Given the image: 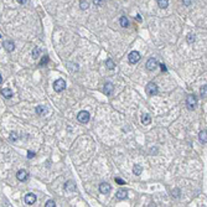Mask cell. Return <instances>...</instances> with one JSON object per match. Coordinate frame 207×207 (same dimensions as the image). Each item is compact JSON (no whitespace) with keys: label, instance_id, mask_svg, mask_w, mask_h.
Returning a JSON list of instances; mask_svg holds the SVG:
<instances>
[{"label":"cell","instance_id":"cell-17","mask_svg":"<svg viewBox=\"0 0 207 207\" xmlns=\"http://www.w3.org/2000/svg\"><path fill=\"white\" fill-rule=\"evenodd\" d=\"M142 123L144 124V125H149L150 123H151V118H150L149 114H144L142 117Z\"/></svg>","mask_w":207,"mask_h":207},{"label":"cell","instance_id":"cell-36","mask_svg":"<svg viewBox=\"0 0 207 207\" xmlns=\"http://www.w3.org/2000/svg\"><path fill=\"white\" fill-rule=\"evenodd\" d=\"M3 82V77H1V75H0V83Z\"/></svg>","mask_w":207,"mask_h":207},{"label":"cell","instance_id":"cell-22","mask_svg":"<svg viewBox=\"0 0 207 207\" xmlns=\"http://www.w3.org/2000/svg\"><path fill=\"white\" fill-rule=\"evenodd\" d=\"M40 54H41V49L40 47H35L32 50V57L34 58H37L39 56H40Z\"/></svg>","mask_w":207,"mask_h":207},{"label":"cell","instance_id":"cell-34","mask_svg":"<svg viewBox=\"0 0 207 207\" xmlns=\"http://www.w3.org/2000/svg\"><path fill=\"white\" fill-rule=\"evenodd\" d=\"M160 67H161V71L163 72H166V67H165V65H160Z\"/></svg>","mask_w":207,"mask_h":207},{"label":"cell","instance_id":"cell-9","mask_svg":"<svg viewBox=\"0 0 207 207\" xmlns=\"http://www.w3.org/2000/svg\"><path fill=\"white\" fill-rule=\"evenodd\" d=\"M16 177L19 181H26L27 177H29V174L26 170H19V171L16 172Z\"/></svg>","mask_w":207,"mask_h":207},{"label":"cell","instance_id":"cell-32","mask_svg":"<svg viewBox=\"0 0 207 207\" xmlns=\"http://www.w3.org/2000/svg\"><path fill=\"white\" fill-rule=\"evenodd\" d=\"M115 182L119 184V185H125V182H124L122 179H119V177H115Z\"/></svg>","mask_w":207,"mask_h":207},{"label":"cell","instance_id":"cell-27","mask_svg":"<svg viewBox=\"0 0 207 207\" xmlns=\"http://www.w3.org/2000/svg\"><path fill=\"white\" fill-rule=\"evenodd\" d=\"M18 139H19V137H18V134L16 133H11V134H10V140H11V142H15V140H18Z\"/></svg>","mask_w":207,"mask_h":207},{"label":"cell","instance_id":"cell-2","mask_svg":"<svg viewBox=\"0 0 207 207\" xmlns=\"http://www.w3.org/2000/svg\"><path fill=\"white\" fill-rule=\"evenodd\" d=\"M77 119H78V122L80 123H88L89 122V119H91V115H89V113L88 112H86V111H81L78 114H77Z\"/></svg>","mask_w":207,"mask_h":207},{"label":"cell","instance_id":"cell-7","mask_svg":"<svg viewBox=\"0 0 207 207\" xmlns=\"http://www.w3.org/2000/svg\"><path fill=\"white\" fill-rule=\"evenodd\" d=\"M4 47H5V50H6L8 52H13V51L15 50V44H14V41H11V40H5V41H4Z\"/></svg>","mask_w":207,"mask_h":207},{"label":"cell","instance_id":"cell-1","mask_svg":"<svg viewBox=\"0 0 207 207\" xmlns=\"http://www.w3.org/2000/svg\"><path fill=\"white\" fill-rule=\"evenodd\" d=\"M158 92H159V88H158V86L154 83V82H149V83L146 84L145 87V93L148 96L150 97H153L155 94H158Z\"/></svg>","mask_w":207,"mask_h":207},{"label":"cell","instance_id":"cell-26","mask_svg":"<svg viewBox=\"0 0 207 207\" xmlns=\"http://www.w3.org/2000/svg\"><path fill=\"white\" fill-rule=\"evenodd\" d=\"M80 5H81V9H82V10H86V9H88V3H87V1H84V0H82Z\"/></svg>","mask_w":207,"mask_h":207},{"label":"cell","instance_id":"cell-3","mask_svg":"<svg viewBox=\"0 0 207 207\" xmlns=\"http://www.w3.org/2000/svg\"><path fill=\"white\" fill-rule=\"evenodd\" d=\"M186 104H187V108L190 111H194L196 108V104H197V99H196V97L194 94H190L186 98Z\"/></svg>","mask_w":207,"mask_h":207},{"label":"cell","instance_id":"cell-28","mask_svg":"<svg viewBox=\"0 0 207 207\" xmlns=\"http://www.w3.org/2000/svg\"><path fill=\"white\" fill-rule=\"evenodd\" d=\"M187 41H189L190 44L194 42V41H195V35H194V34H189V35H187Z\"/></svg>","mask_w":207,"mask_h":207},{"label":"cell","instance_id":"cell-24","mask_svg":"<svg viewBox=\"0 0 207 207\" xmlns=\"http://www.w3.org/2000/svg\"><path fill=\"white\" fill-rule=\"evenodd\" d=\"M47 62H49V56L45 55V56H42V60H41V62H40V66H45Z\"/></svg>","mask_w":207,"mask_h":207},{"label":"cell","instance_id":"cell-16","mask_svg":"<svg viewBox=\"0 0 207 207\" xmlns=\"http://www.w3.org/2000/svg\"><path fill=\"white\" fill-rule=\"evenodd\" d=\"M119 24H120L122 27H128L129 26V20L127 19V16H122L119 19Z\"/></svg>","mask_w":207,"mask_h":207},{"label":"cell","instance_id":"cell-20","mask_svg":"<svg viewBox=\"0 0 207 207\" xmlns=\"http://www.w3.org/2000/svg\"><path fill=\"white\" fill-rule=\"evenodd\" d=\"M158 5L161 9H166L169 6V0H158Z\"/></svg>","mask_w":207,"mask_h":207},{"label":"cell","instance_id":"cell-35","mask_svg":"<svg viewBox=\"0 0 207 207\" xmlns=\"http://www.w3.org/2000/svg\"><path fill=\"white\" fill-rule=\"evenodd\" d=\"M137 19H138V21H142V18H140V15H138V16H137Z\"/></svg>","mask_w":207,"mask_h":207},{"label":"cell","instance_id":"cell-15","mask_svg":"<svg viewBox=\"0 0 207 207\" xmlns=\"http://www.w3.org/2000/svg\"><path fill=\"white\" fill-rule=\"evenodd\" d=\"M1 94L5 98H11L13 97V91L10 89V88H3L1 89Z\"/></svg>","mask_w":207,"mask_h":207},{"label":"cell","instance_id":"cell-6","mask_svg":"<svg viewBox=\"0 0 207 207\" xmlns=\"http://www.w3.org/2000/svg\"><path fill=\"white\" fill-rule=\"evenodd\" d=\"M99 191H101V194L107 195V194H109L111 191H112V186L108 184V182H102L99 185Z\"/></svg>","mask_w":207,"mask_h":207},{"label":"cell","instance_id":"cell-14","mask_svg":"<svg viewBox=\"0 0 207 207\" xmlns=\"http://www.w3.org/2000/svg\"><path fill=\"white\" fill-rule=\"evenodd\" d=\"M36 113H37L39 115H45L46 113H47V108L45 106H37L36 107Z\"/></svg>","mask_w":207,"mask_h":207},{"label":"cell","instance_id":"cell-25","mask_svg":"<svg viewBox=\"0 0 207 207\" xmlns=\"http://www.w3.org/2000/svg\"><path fill=\"white\" fill-rule=\"evenodd\" d=\"M46 207H55L56 206V202L54 200H49V201H46Z\"/></svg>","mask_w":207,"mask_h":207},{"label":"cell","instance_id":"cell-21","mask_svg":"<svg viewBox=\"0 0 207 207\" xmlns=\"http://www.w3.org/2000/svg\"><path fill=\"white\" fill-rule=\"evenodd\" d=\"M106 66H107V68H108V70H114L115 63H114V62H113L111 58H108V60L106 61Z\"/></svg>","mask_w":207,"mask_h":207},{"label":"cell","instance_id":"cell-33","mask_svg":"<svg viewBox=\"0 0 207 207\" xmlns=\"http://www.w3.org/2000/svg\"><path fill=\"white\" fill-rule=\"evenodd\" d=\"M16 1H18L19 4H21V5H24V4H26V1H27V0H16Z\"/></svg>","mask_w":207,"mask_h":207},{"label":"cell","instance_id":"cell-8","mask_svg":"<svg viewBox=\"0 0 207 207\" xmlns=\"http://www.w3.org/2000/svg\"><path fill=\"white\" fill-rule=\"evenodd\" d=\"M158 66H159V65H158V61L155 60V58H149L148 62H146V68H148L149 71H154Z\"/></svg>","mask_w":207,"mask_h":207},{"label":"cell","instance_id":"cell-37","mask_svg":"<svg viewBox=\"0 0 207 207\" xmlns=\"http://www.w3.org/2000/svg\"><path fill=\"white\" fill-rule=\"evenodd\" d=\"M0 37H1V36H0Z\"/></svg>","mask_w":207,"mask_h":207},{"label":"cell","instance_id":"cell-5","mask_svg":"<svg viewBox=\"0 0 207 207\" xmlns=\"http://www.w3.org/2000/svg\"><path fill=\"white\" fill-rule=\"evenodd\" d=\"M66 88V82H65V80H62V78H60V80H57L54 83V89L56 91V92H62Z\"/></svg>","mask_w":207,"mask_h":207},{"label":"cell","instance_id":"cell-4","mask_svg":"<svg viewBox=\"0 0 207 207\" xmlns=\"http://www.w3.org/2000/svg\"><path fill=\"white\" fill-rule=\"evenodd\" d=\"M140 54L138 52V51H132L130 54H129V56H128V60H129V62H130V63H137V62H139L140 61Z\"/></svg>","mask_w":207,"mask_h":207},{"label":"cell","instance_id":"cell-19","mask_svg":"<svg viewBox=\"0 0 207 207\" xmlns=\"http://www.w3.org/2000/svg\"><path fill=\"white\" fill-rule=\"evenodd\" d=\"M206 130H202L200 133V135H199V138H200V142L202 143V144H206L207 143V137H206Z\"/></svg>","mask_w":207,"mask_h":207},{"label":"cell","instance_id":"cell-30","mask_svg":"<svg viewBox=\"0 0 207 207\" xmlns=\"http://www.w3.org/2000/svg\"><path fill=\"white\" fill-rule=\"evenodd\" d=\"M182 3L185 4V6H190L192 4V0H182Z\"/></svg>","mask_w":207,"mask_h":207},{"label":"cell","instance_id":"cell-31","mask_svg":"<svg viewBox=\"0 0 207 207\" xmlns=\"http://www.w3.org/2000/svg\"><path fill=\"white\" fill-rule=\"evenodd\" d=\"M34 156H35V153L31 151V150H29V151H27V158H29V159H32Z\"/></svg>","mask_w":207,"mask_h":207},{"label":"cell","instance_id":"cell-13","mask_svg":"<svg viewBox=\"0 0 207 207\" xmlns=\"http://www.w3.org/2000/svg\"><path fill=\"white\" fill-rule=\"evenodd\" d=\"M65 190L66 191H76V185L73 181H67L65 184Z\"/></svg>","mask_w":207,"mask_h":207},{"label":"cell","instance_id":"cell-10","mask_svg":"<svg viewBox=\"0 0 207 207\" xmlns=\"http://www.w3.org/2000/svg\"><path fill=\"white\" fill-rule=\"evenodd\" d=\"M113 89H114V86H113V83H111V82H107V83L104 84V88H103V92L106 93V96H111Z\"/></svg>","mask_w":207,"mask_h":207},{"label":"cell","instance_id":"cell-12","mask_svg":"<svg viewBox=\"0 0 207 207\" xmlns=\"http://www.w3.org/2000/svg\"><path fill=\"white\" fill-rule=\"evenodd\" d=\"M115 196H117V199H119V200H125L128 197V191L125 189H120V190L117 191Z\"/></svg>","mask_w":207,"mask_h":207},{"label":"cell","instance_id":"cell-18","mask_svg":"<svg viewBox=\"0 0 207 207\" xmlns=\"http://www.w3.org/2000/svg\"><path fill=\"white\" fill-rule=\"evenodd\" d=\"M142 171H143V168L140 166V165H134V168H133V172H134V175L139 176V175L142 174Z\"/></svg>","mask_w":207,"mask_h":207},{"label":"cell","instance_id":"cell-29","mask_svg":"<svg viewBox=\"0 0 207 207\" xmlns=\"http://www.w3.org/2000/svg\"><path fill=\"white\" fill-rule=\"evenodd\" d=\"M103 1H104V0H93V3H94L96 6H101V5H103Z\"/></svg>","mask_w":207,"mask_h":207},{"label":"cell","instance_id":"cell-23","mask_svg":"<svg viewBox=\"0 0 207 207\" xmlns=\"http://www.w3.org/2000/svg\"><path fill=\"white\" fill-rule=\"evenodd\" d=\"M200 93H201V97H206V94H207V86L206 84H203L202 87H201V89H200Z\"/></svg>","mask_w":207,"mask_h":207},{"label":"cell","instance_id":"cell-11","mask_svg":"<svg viewBox=\"0 0 207 207\" xmlns=\"http://www.w3.org/2000/svg\"><path fill=\"white\" fill-rule=\"evenodd\" d=\"M25 202H26V205H34L36 202V195L27 194L26 196H25Z\"/></svg>","mask_w":207,"mask_h":207}]
</instances>
